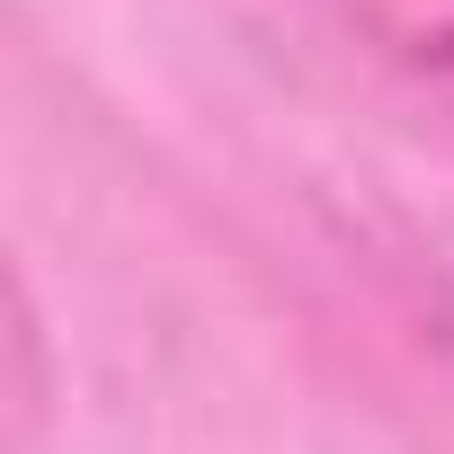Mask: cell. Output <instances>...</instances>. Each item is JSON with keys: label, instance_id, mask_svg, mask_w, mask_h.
I'll use <instances>...</instances> for the list:
<instances>
[{"label": "cell", "instance_id": "1", "mask_svg": "<svg viewBox=\"0 0 454 454\" xmlns=\"http://www.w3.org/2000/svg\"><path fill=\"white\" fill-rule=\"evenodd\" d=\"M321 19L401 107V125L454 152V0H321Z\"/></svg>", "mask_w": 454, "mask_h": 454}, {"label": "cell", "instance_id": "2", "mask_svg": "<svg viewBox=\"0 0 454 454\" xmlns=\"http://www.w3.org/2000/svg\"><path fill=\"white\" fill-rule=\"evenodd\" d=\"M10 419H19V436H36V419H45V330H36V294H27V277H10Z\"/></svg>", "mask_w": 454, "mask_h": 454}]
</instances>
